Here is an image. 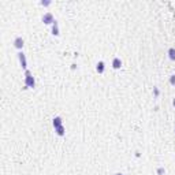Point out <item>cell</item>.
I'll return each instance as SVG.
<instances>
[{
	"label": "cell",
	"instance_id": "obj_1",
	"mask_svg": "<svg viewBox=\"0 0 175 175\" xmlns=\"http://www.w3.org/2000/svg\"><path fill=\"white\" fill-rule=\"evenodd\" d=\"M25 86H26L27 89L29 88H36V79H34V77L31 75V73L29 70H25Z\"/></svg>",
	"mask_w": 175,
	"mask_h": 175
},
{
	"label": "cell",
	"instance_id": "obj_2",
	"mask_svg": "<svg viewBox=\"0 0 175 175\" xmlns=\"http://www.w3.org/2000/svg\"><path fill=\"white\" fill-rule=\"evenodd\" d=\"M18 60H19L21 67H22L23 70H27V60H26V56H25V54H23L22 51L18 52Z\"/></svg>",
	"mask_w": 175,
	"mask_h": 175
},
{
	"label": "cell",
	"instance_id": "obj_3",
	"mask_svg": "<svg viewBox=\"0 0 175 175\" xmlns=\"http://www.w3.org/2000/svg\"><path fill=\"white\" fill-rule=\"evenodd\" d=\"M43 22L45 25H52L55 22V18H54V15H52V13H45L43 15Z\"/></svg>",
	"mask_w": 175,
	"mask_h": 175
},
{
	"label": "cell",
	"instance_id": "obj_4",
	"mask_svg": "<svg viewBox=\"0 0 175 175\" xmlns=\"http://www.w3.org/2000/svg\"><path fill=\"white\" fill-rule=\"evenodd\" d=\"M23 45H25V41H23V38H22V37H17V38L14 40V47H15L17 50L22 51Z\"/></svg>",
	"mask_w": 175,
	"mask_h": 175
},
{
	"label": "cell",
	"instance_id": "obj_5",
	"mask_svg": "<svg viewBox=\"0 0 175 175\" xmlns=\"http://www.w3.org/2000/svg\"><path fill=\"white\" fill-rule=\"evenodd\" d=\"M111 66H112V68H115V70H119V68L122 67L121 58H114L112 59V63H111Z\"/></svg>",
	"mask_w": 175,
	"mask_h": 175
},
{
	"label": "cell",
	"instance_id": "obj_6",
	"mask_svg": "<svg viewBox=\"0 0 175 175\" xmlns=\"http://www.w3.org/2000/svg\"><path fill=\"white\" fill-rule=\"evenodd\" d=\"M52 126H54V129L63 126V119L60 116H55L54 119H52Z\"/></svg>",
	"mask_w": 175,
	"mask_h": 175
},
{
	"label": "cell",
	"instance_id": "obj_7",
	"mask_svg": "<svg viewBox=\"0 0 175 175\" xmlns=\"http://www.w3.org/2000/svg\"><path fill=\"white\" fill-rule=\"evenodd\" d=\"M96 71L99 73V74H103L105 71V63L104 62H99L96 64Z\"/></svg>",
	"mask_w": 175,
	"mask_h": 175
},
{
	"label": "cell",
	"instance_id": "obj_8",
	"mask_svg": "<svg viewBox=\"0 0 175 175\" xmlns=\"http://www.w3.org/2000/svg\"><path fill=\"white\" fill-rule=\"evenodd\" d=\"M51 26H52V29H51L52 34H54V36H59L60 33H59V23H58V21H55V22L52 23Z\"/></svg>",
	"mask_w": 175,
	"mask_h": 175
},
{
	"label": "cell",
	"instance_id": "obj_9",
	"mask_svg": "<svg viewBox=\"0 0 175 175\" xmlns=\"http://www.w3.org/2000/svg\"><path fill=\"white\" fill-rule=\"evenodd\" d=\"M55 133L59 135V137H63V135L66 134V129H64V126H60V127H56L55 129Z\"/></svg>",
	"mask_w": 175,
	"mask_h": 175
},
{
	"label": "cell",
	"instance_id": "obj_10",
	"mask_svg": "<svg viewBox=\"0 0 175 175\" xmlns=\"http://www.w3.org/2000/svg\"><path fill=\"white\" fill-rule=\"evenodd\" d=\"M168 58H170V60L175 62V48H170L168 50Z\"/></svg>",
	"mask_w": 175,
	"mask_h": 175
},
{
	"label": "cell",
	"instance_id": "obj_11",
	"mask_svg": "<svg viewBox=\"0 0 175 175\" xmlns=\"http://www.w3.org/2000/svg\"><path fill=\"white\" fill-rule=\"evenodd\" d=\"M51 3H52L51 0H41V1H40V4L44 6V7H48V6H51Z\"/></svg>",
	"mask_w": 175,
	"mask_h": 175
},
{
	"label": "cell",
	"instance_id": "obj_12",
	"mask_svg": "<svg viewBox=\"0 0 175 175\" xmlns=\"http://www.w3.org/2000/svg\"><path fill=\"white\" fill-rule=\"evenodd\" d=\"M164 174H166V170L163 167H159L157 168V175H164Z\"/></svg>",
	"mask_w": 175,
	"mask_h": 175
},
{
	"label": "cell",
	"instance_id": "obj_13",
	"mask_svg": "<svg viewBox=\"0 0 175 175\" xmlns=\"http://www.w3.org/2000/svg\"><path fill=\"white\" fill-rule=\"evenodd\" d=\"M159 94H160L159 88H153V96H155V97H159Z\"/></svg>",
	"mask_w": 175,
	"mask_h": 175
},
{
	"label": "cell",
	"instance_id": "obj_14",
	"mask_svg": "<svg viewBox=\"0 0 175 175\" xmlns=\"http://www.w3.org/2000/svg\"><path fill=\"white\" fill-rule=\"evenodd\" d=\"M170 84L171 85H175V75H170Z\"/></svg>",
	"mask_w": 175,
	"mask_h": 175
},
{
	"label": "cell",
	"instance_id": "obj_15",
	"mask_svg": "<svg viewBox=\"0 0 175 175\" xmlns=\"http://www.w3.org/2000/svg\"><path fill=\"white\" fill-rule=\"evenodd\" d=\"M172 105H174V107H175V99L172 100Z\"/></svg>",
	"mask_w": 175,
	"mask_h": 175
},
{
	"label": "cell",
	"instance_id": "obj_16",
	"mask_svg": "<svg viewBox=\"0 0 175 175\" xmlns=\"http://www.w3.org/2000/svg\"><path fill=\"white\" fill-rule=\"evenodd\" d=\"M115 175H123V174H122V172H116V174H115Z\"/></svg>",
	"mask_w": 175,
	"mask_h": 175
},
{
	"label": "cell",
	"instance_id": "obj_17",
	"mask_svg": "<svg viewBox=\"0 0 175 175\" xmlns=\"http://www.w3.org/2000/svg\"><path fill=\"white\" fill-rule=\"evenodd\" d=\"M174 131H175V130H174Z\"/></svg>",
	"mask_w": 175,
	"mask_h": 175
}]
</instances>
